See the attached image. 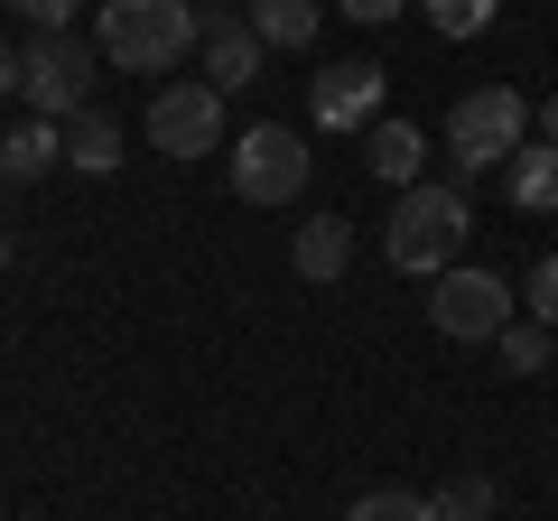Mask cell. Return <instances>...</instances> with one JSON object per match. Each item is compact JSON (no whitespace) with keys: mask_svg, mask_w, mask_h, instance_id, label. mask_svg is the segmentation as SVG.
I'll list each match as a JSON object with an SVG mask.
<instances>
[{"mask_svg":"<svg viewBox=\"0 0 558 521\" xmlns=\"http://www.w3.org/2000/svg\"><path fill=\"white\" fill-rule=\"evenodd\" d=\"M465 233H475V205H465V186L418 178V186H400L381 252H391V270H410V280H438V270H457V260H465Z\"/></svg>","mask_w":558,"mask_h":521,"instance_id":"obj_1","label":"cell"},{"mask_svg":"<svg viewBox=\"0 0 558 521\" xmlns=\"http://www.w3.org/2000/svg\"><path fill=\"white\" fill-rule=\"evenodd\" d=\"M94 47L121 75H168L186 47H205V20H196V0H102Z\"/></svg>","mask_w":558,"mask_h":521,"instance_id":"obj_2","label":"cell"},{"mask_svg":"<svg viewBox=\"0 0 558 521\" xmlns=\"http://www.w3.org/2000/svg\"><path fill=\"white\" fill-rule=\"evenodd\" d=\"M531 141V102L512 94V84H475V94H457V112H447V159L475 178V168H512V149Z\"/></svg>","mask_w":558,"mask_h":521,"instance_id":"obj_3","label":"cell"},{"mask_svg":"<svg viewBox=\"0 0 558 521\" xmlns=\"http://www.w3.org/2000/svg\"><path fill=\"white\" fill-rule=\"evenodd\" d=\"M94 57L102 47H84L75 28H47V38H28L20 47V102L38 121H75V112H94Z\"/></svg>","mask_w":558,"mask_h":521,"instance_id":"obj_4","label":"cell"},{"mask_svg":"<svg viewBox=\"0 0 558 521\" xmlns=\"http://www.w3.org/2000/svg\"><path fill=\"white\" fill-rule=\"evenodd\" d=\"M512 317H521L512 280H494V270H475V260H457V270L428 280V326H438L447 344H494Z\"/></svg>","mask_w":558,"mask_h":521,"instance_id":"obj_5","label":"cell"},{"mask_svg":"<svg viewBox=\"0 0 558 521\" xmlns=\"http://www.w3.org/2000/svg\"><path fill=\"white\" fill-rule=\"evenodd\" d=\"M223 159H233V196L242 205H299L307 196V141L289 121H252Z\"/></svg>","mask_w":558,"mask_h":521,"instance_id":"obj_6","label":"cell"},{"mask_svg":"<svg viewBox=\"0 0 558 521\" xmlns=\"http://www.w3.org/2000/svg\"><path fill=\"white\" fill-rule=\"evenodd\" d=\"M149 141L168 149V159H205V149H233L223 141V94L215 84H159L149 94Z\"/></svg>","mask_w":558,"mask_h":521,"instance_id":"obj_7","label":"cell"},{"mask_svg":"<svg viewBox=\"0 0 558 521\" xmlns=\"http://www.w3.org/2000/svg\"><path fill=\"white\" fill-rule=\"evenodd\" d=\"M381 84H391V75H381V65H326V75L317 84H307V102H317V131H373V121H381Z\"/></svg>","mask_w":558,"mask_h":521,"instance_id":"obj_8","label":"cell"},{"mask_svg":"<svg viewBox=\"0 0 558 521\" xmlns=\"http://www.w3.org/2000/svg\"><path fill=\"white\" fill-rule=\"evenodd\" d=\"M196 20H205V47H196V57H205V84H215V94L252 84L260 57H270V47H260V28L242 20V10H223V0H215V10H196Z\"/></svg>","mask_w":558,"mask_h":521,"instance_id":"obj_9","label":"cell"},{"mask_svg":"<svg viewBox=\"0 0 558 521\" xmlns=\"http://www.w3.org/2000/svg\"><path fill=\"white\" fill-rule=\"evenodd\" d=\"M363 168H373L381 186H418V168H428V131H418V121H373V131H363Z\"/></svg>","mask_w":558,"mask_h":521,"instance_id":"obj_10","label":"cell"},{"mask_svg":"<svg viewBox=\"0 0 558 521\" xmlns=\"http://www.w3.org/2000/svg\"><path fill=\"white\" fill-rule=\"evenodd\" d=\"M344 260H354V223L344 215H307L299 233H289V270H299V280H344Z\"/></svg>","mask_w":558,"mask_h":521,"instance_id":"obj_11","label":"cell"},{"mask_svg":"<svg viewBox=\"0 0 558 521\" xmlns=\"http://www.w3.org/2000/svg\"><path fill=\"white\" fill-rule=\"evenodd\" d=\"M47 168H65V121H20V131L0 141V178H10V186H38Z\"/></svg>","mask_w":558,"mask_h":521,"instance_id":"obj_12","label":"cell"},{"mask_svg":"<svg viewBox=\"0 0 558 521\" xmlns=\"http://www.w3.org/2000/svg\"><path fill=\"white\" fill-rule=\"evenodd\" d=\"M502 178H512V205H521V215H558V149H549V141H521Z\"/></svg>","mask_w":558,"mask_h":521,"instance_id":"obj_13","label":"cell"},{"mask_svg":"<svg viewBox=\"0 0 558 521\" xmlns=\"http://www.w3.org/2000/svg\"><path fill=\"white\" fill-rule=\"evenodd\" d=\"M65 168H75V178H112L121 168V131L102 112H75L65 121Z\"/></svg>","mask_w":558,"mask_h":521,"instance_id":"obj_14","label":"cell"},{"mask_svg":"<svg viewBox=\"0 0 558 521\" xmlns=\"http://www.w3.org/2000/svg\"><path fill=\"white\" fill-rule=\"evenodd\" d=\"M260 47H317V0H242Z\"/></svg>","mask_w":558,"mask_h":521,"instance_id":"obj_15","label":"cell"},{"mask_svg":"<svg viewBox=\"0 0 558 521\" xmlns=\"http://www.w3.org/2000/svg\"><path fill=\"white\" fill-rule=\"evenodd\" d=\"M428 502H438V521H494L502 484H494V475H475V465H465V475H447V484H438V494H428Z\"/></svg>","mask_w":558,"mask_h":521,"instance_id":"obj_16","label":"cell"},{"mask_svg":"<svg viewBox=\"0 0 558 521\" xmlns=\"http://www.w3.org/2000/svg\"><path fill=\"white\" fill-rule=\"evenodd\" d=\"M549 344H558V326H539V317H512L494 336V354H502V373H549Z\"/></svg>","mask_w":558,"mask_h":521,"instance_id":"obj_17","label":"cell"},{"mask_svg":"<svg viewBox=\"0 0 558 521\" xmlns=\"http://www.w3.org/2000/svg\"><path fill=\"white\" fill-rule=\"evenodd\" d=\"M344 521H438V502L410 494V484H373V494H354V512Z\"/></svg>","mask_w":558,"mask_h":521,"instance_id":"obj_18","label":"cell"},{"mask_svg":"<svg viewBox=\"0 0 558 521\" xmlns=\"http://www.w3.org/2000/svg\"><path fill=\"white\" fill-rule=\"evenodd\" d=\"M428 20H438V38H484L502 20V0H428Z\"/></svg>","mask_w":558,"mask_h":521,"instance_id":"obj_19","label":"cell"},{"mask_svg":"<svg viewBox=\"0 0 558 521\" xmlns=\"http://www.w3.org/2000/svg\"><path fill=\"white\" fill-rule=\"evenodd\" d=\"M521 307H531L539 326H558V252L531 260V280H521Z\"/></svg>","mask_w":558,"mask_h":521,"instance_id":"obj_20","label":"cell"},{"mask_svg":"<svg viewBox=\"0 0 558 521\" xmlns=\"http://www.w3.org/2000/svg\"><path fill=\"white\" fill-rule=\"evenodd\" d=\"M344 20H363V28H381V20H400V10H410V0H336Z\"/></svg>","mask_w":558,"mask_h":521,"instance_id":"obj_21","label":"cell"},{"mask_svg":"<svg viewBox=\"0 0 558 521\" xmlns=\"http://www.w3.org/2000/svg\"><path fill=\"white\" fill-rule=\"evenodd\" d=\"M10 10H28V20H38V38H47V28H65V20H75V0H10Z\"/></svg>","mask_w":558,"mask_h":521,"instance_id":"obj_22","label":"cell"},{"mask_svg":"<svg viewBox=\"0 0 558 521\" xmlns=\"http://www.w3.org/2000/svg\"><path fill=\"white\" fill-rule=\"evenodd\" d=\"M20 94V57H10V38H0V102Z\"/></svg>","mask_w":558,"mask_h":521,"instance_id":"obj_23","label":"cell"},{"mask_svg":"<svg viewBox=\"0 0 558 521\" xmlns=\"http://www.w3.org/2000/svg\"><path fill=\"white\" fill-rule=\"evenodd\" d=\"M539 141H549V149H558V94H549V102H539Z\"/></svg>","mask_w":558,"mask_h":521,"instance_id":"obj_24","label":"cell"}]
</instances>
